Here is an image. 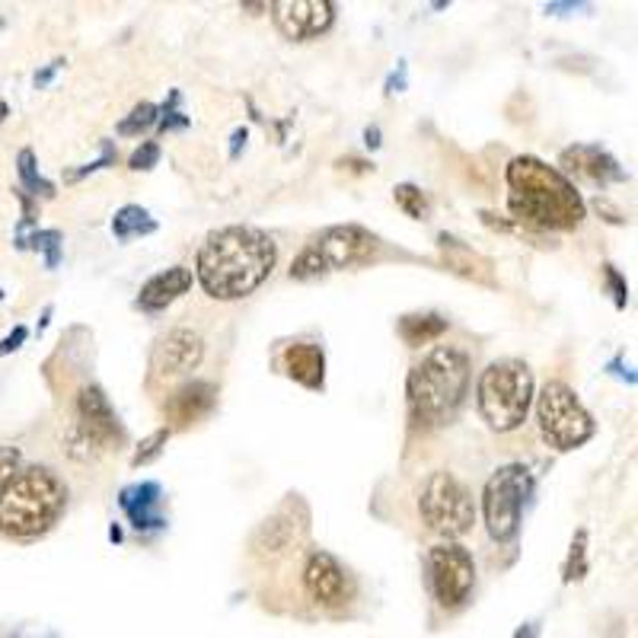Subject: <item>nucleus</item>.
<instances>
[{"mask_svg": "<svg viewBox=\"0 0 638 638\" xmlns=\"http://www.w3.org/2000/svg\"><path fill=\"white\" fill-rule=\"evenodd\" d=\"M20 463H23V457H20L17 447H0V492L20 472Z\"/></svg>", "mask_w": 638, "mask_h": 638, "instance_id": "nucleus-31", "label": "nucleus"}, {"mask_svg": "<svg viewBox=\"0 0 638 638\" xmlns=\"http://www.w3.org/2000/svg\"><path fill=\"white\" fill-rule=\"evenodd\" d=\"M304 587L306 597L323 607V610H338L345 604H352L355 597V578L348 575V568L326 550L306 555L304 565Z\"/></svg>", "mask_w": 638, "mask_h": 638, "instance_id": "nucleus-12", "label": "nucleus"}, {"mask_svg": "<svg viewBox=\"0 0 638 638\" xmlns=\"http://www.w3.org/2000/svg\"><path fill=\"white\" fill-rule=\"evenodd\" d=\"M77 435L86 447H100V450H109L125 441V428L112 409L109 396L96 384L84 387L77 396Z\"/></svg>", "mask_w": 638, "mask_h": 638, "instance_id": "nucleus-13", "label": "nucleus"}, {"mask_svg": "<svg viewBox=\"0 0 638 638\" xmlns=\"http://www.w3.org/2000/svg\"><path fill=\"white\" fill-rule=\"evenodd\" d=\"M167 441H169V428H160V431H154L150 438H144L138 450H135V457H132V467H144V463L157 460L160 450L167 447Z\"/></svg>", "mask_w": 638, "mask_h": 638, "instance_id": "nucleus-27", "label": "nucleus"}, {"mask_svg": "<svg viewBox=\"0 0 638 638\" xmlns=\"http://www.w3.org/2000/svg\"><path fill=\"white\" fill-rule=\"evenodd\" d=\"M118 504H122V511L128 514V521H132L135 530L164 527V517H160V485H157V482L128 485V489L118 495Z\"/></svg>", "mask_w": 638, "mask_h": 638, "instance_id": "nucleus-20", "label": "nucleus"}, {"mask_svg": "<svg viewBox=\"0 0 638 638\" xmlns=\"http://www.w3.org/2000/svg\"><path fill=\"white\" fill-rule=\"evenodd\" d=\"M278 262L275 240L255 227H223L208 233L198 250V281L215 301H240L252 294Z\"/></svg>", "mask_w": 638, "mask_h": 638, "instance_id": "nucleus-1", "label": "nucleus"}, {"mask_svg": "<svg viewBox=\"0 0 638 638\" xmlns=\"http://www.w3.org/2000/svg\"><path fill=\"white\" fill-rule=\"evenodd\" d=\"M240 140H247V132H237V135H233V157L240 154Z\"/></svg>", "mask_w": 638, "mask_h": 638, "instance_id": "nucleus-37", "label": "nucleus"}, {"mask_svg": "<svg viewBox=\"0 0 638 638\" xmlns=\"http://www.w3.org/2000/svg\"><path fill=\"white\" fill-rule=\"evenodd\" d=\"M157 223L154 218L140 208V205H125L115 218H112V233L118 240H132V237H140V233H154Z\"/></svg>", "mask_w": 638, "mask_h": 638, "instance_id": "nucleus-23", "label": "nucleus"}, {"mask_svg": "<svg viewBox=\"0 0 638 638\" xmlns=\"http://www.w3.org/2000/svg\"><path fill=\"white\" fill-rule=\"evenodd\" d=\"M447 333V320L438 313H416V316H402L399 320V335L409 345H428L435 338Z\"/></svg>", "mask_w": 638, "mask_h": 638, "instance_id": "nucleus-22", "label": "nucleus"}, {"mask_svg": "<svg viewBox=\"0 0 638 638\" xmlns=\"http://www.w3.org/2000/svg\"><path fill=\"white\" fill-rule=\"evenodd\" d=\"M428 584L444 610H457L470 600L475 587V562L460 543H438L428 553Z\"/></svg>", "mask_w": 638, "mask_h": 638, "instance_id": "nucleus-10", "label": "nucleus"}, {"mask_svg": "<svg viewBox=\"0 0 638 638\" xmlns=\"http://www.w3.org/2000/svg\"><path fill=\"white\" fill-rule=\"evenodd\" d=\"M57 67H61V61H55V64H49V67H45V71H42V74H35V84L39 86H45L49 84V81H52V77H55V71Z\"/></svg>", "mask_w": 638, "mask_h": 638, "instance_id": "nucleus-35", "label": "nucleus"}, {"mask_svg": "<svg viewBox=\"0 0 638 638\" xmlns=\"http://www.w3.org/2000/svg\"><path fill=\"white\" fill-rule=\"evenodd\" d=\"M396 205L409 215V218H425L428 215V198L425 192L412 186V182H402V186H396Z\"/></svg>", "mask_w": 638, "mask_h": 638, "instance_id": "nucleus-25", "label": "nucleus"}, {"mask_svg": "<svg viewBox=\"0 0 638 638\" xmlns=\"http://www.w3.org/2000/svg\"><path fill=\"white\" fill-rule=\"evenodd\" d=\"M157 106L154 103H140V106H135V112L118 125V132L122 135H138V132H144V128H150L154 122H157Z\"/></svg>", "mask_w": 638, "mask_h": 638, "instance_id": "nucleus-28", "label": "nucleus"}, {"mask_svg": "<svg viewBox=\"0 0 638 638\" xmlns=\"http://www.w3.org/2000/svg\"><path fill=\"white\" fill-rule=\"evenodd\" d=\"M604 278H607V287L613 291V301H616V306H626V297H629V284H626V278L619 275L613 265H604Z\"/></svg>", "mask_w": 638, "mask_h": 638, "instance_id": "nucleus-32", "label": "nucleus"}, {"mask_svg": "<svg viewBox=\"0 0 638 638\" xmlns=\"http://www.w3.org/2000/svg\"><path fill=\"white\" fill-rule=\"evenodd\" d=\"M20 179H23V186H27V192L32 195H52V186L35 172V157H32V150H23L20 154Z\"/></svg>", "mask_w": 638, "mask_h": 638, "instance_id": "nucleus-26", "label": "nucleus"}, {"mask_svg": "<svg viewBox=\"0 0 638 638\" xmlns=\"http://www.w3.org/2000/svg\"><path fill=\"white\" fill-rule=\"evenodd\" d=\"M533 492V479L527 467L521 463H508L495 470V475L485 482L482 492V511H485V527L489 536L499 543H511L521 530V514Z\"/></svg>", "mask_w": 638, "mask_h": 638, "instance_id": "nucleus-9", "label": "nucleus"}, {"mask_svg": "<svg viewBox=\"0 0 638 638\" xmlns=\"http://www.w3.org/2000/svg\"><path fill=\"white\" fill-rule=\"evenodd\" d=\"M587 575V530H578L575 540H572V550H568V558L562 565V582H582Z\"/></svg>", "mask_w": 638, "mask_h": 638, "instance_id": "nucleus-24", "label": "nucleus"}, {"mask_svg": "<svg viewBox=\"0 0 638 638\" xmlns=\"http://www.w3.org/2000/svg\"><path fill=\"white\" fill-rule=\"evenodd\" d=\"M377 247H380V240L358 223L326 227L291 262V278L310 281V278L330 275V272L348 269V265H362V262L374 259Z\"/></svg>", "mask_w": 638, "mask_h": 638, "instance_id": "nucleus-6", "label": "nucleus"}, {"mask_svg": "<svg viewBox=\"0 0 638 638\" xmlns=\"http://www.w3.org/2000/svg\"><path fill=\"white\" fill-rule=\"evenodd\" d=\"M530 402H533V374L527 364L504 358L482 370L475 387V406L492 431L521 428L530 412Z\"/></svg>", "mask_w": 638, "mask_h": 638, "instance_id": "nucleus-5", "label": "nucleus"}, {"mask_svg": "<svg viewBox=\"0 0 638 638\" xmlns=\"http://www.w3.org/2000/svg\"><path fill=\"white\" fill-rule=\"evenodd\" d=\"M438 247H441L444 265L450 272L470 278L475 284H495L492 262H489L485 255H479L475 250H470L463 240H457V237H450V233H441V237H438Z\"/></svg>", "mask_w": 638, "mask_h": 638, "instance_id": "nucleus-19", "label": "nucleus"}, {"mask_svg": "<svg viewBox=\"0 0 638 638\" xmlns=\"http://www.w3.org/2000/svg\"><path fill=\"white\" fill-rule=\"evenodd\" d=\"M418 511L425 524L447 540H457L470 533L475 524V504L470 489L453 472H431L418 489Z\"/></svg>", "mask_w": 638, "mask_h": 638, "instance_id": "nucleus-8", "label": "nucleus"}, {"mask_svg": "<svg viewBox=\"0 0 638 638\" xmlns=\"http://www.w3.org/2000/svg\"><path fill=\"white\" fill-rule=\"evenodd\" d=\"M558 164L565 169H572L575 176H582L594 186H610V182H623L626 172L613 160L607 150H600L597 144H575L568 150H562Z\"/></svg>", "mask_w": 638, "mask_h": 638, "instance_id": "nucleus-17", "label": "nucleus"}, {"mask_svg": "<svg viewBox=\"0 0 638 638\" xmlns=\"http://www.w3.org/2000/svg\"><path fill=\"white\" fill-rule=\"evenodd\" d=\"M205 358V342L201 335L189 330V326H179V330H169L157 345H154V355H150V384L157 380H172V377H182L195 370Z\"/></svg>", "mask_w": 638, "mask_h": 638, "instance_id": "nucleus-14", "label": "nucleus"}, {"mask_svg": "<svg viewBox=\"0 0 638 638\" xmlns=\"http://www.w3.org/2000/svg\"><path fill=\"white\" fill-rule=\"evenodd\" d=\"M218 402V389L208 380H189L179 389L169 393L164 402V416H167L169 428H192L195 421L208 416Z\"/></svg>", "mask_w": 638, "mask_h": 638, "instance_id": "nucleus-16", "label": "nucleus"}, {"mask_svg": "<svg viewBox=\"0 0 638 638\" xmlns=\"http://www.w3.org/2000/svg\"><path fill=\"white\" fill-rule=\"evenodd\" d=\"M367 144H370V147L380 144V132H377V128H367Z\"/></svg>", "mask_w": 638, "mask_h": 638, "instance_id": "nucleus-36", "label": "nucleus"}, {"mask_svg": "<svg viewBox=\"0 0 638 638\" xmlns=\"http://www.w3.org/2000/svg\"><path fill=\"white\" fill-rule=\"evenodd\" d=\"M508 208L521 223L543 230H575L584 221V198L550 164L514 157L508 164Z\"/></svg>", "mask_w": 638, "mask_h": 638, "instance_id": "nucleus-2", "label": "nucleus"}, {"mask_svg": "<svg viewBox=\"0 0 638 638\" xmlns=\"http://www.w3.org/2000/svg\"><path fill=\"white\" fill-rule=\"evenodd\" d=\"M306 521L310 517H306L304 501L291 495L272 517H265L259 530L252 533V555L262 558V562H278L281 555H287L301 543V536L306 533Z\"/></svg>", "mask_w": 638, "mask_h": 638, "instance_id": "nucleus-11", "label": "nucleus"}, {"mask_svg": "<svg viewBox=\"0 0 638 638\" xmlns=\"http://www.w3.org/2000/svg\"><path fill=\"white\" fill-rule=\"evenodd\" d=\"M23 342H27V326H17V330H13V335H7V338L0 342V355H7V352H17Z\"/></svg>", "mask_w": 638, "mask_h": 638, "instance_id": "nucleus-33", "label": "nucleus"}, {"mask_svg": "<svg viewBox=\"0 0 638 638\" xmlns=\"http://www.w3.org/2000/svg\"><path fill=\"white\" fill-rule=\"evenodd\" d=\"M32 243H35V250H45V265L55 269L57 259H61V233L57 230H42V233L32 237Z\"/></svg>", "mask_w": 638, "mask_h": 638, "instance_id": "nucleus-29", "label": "nucleus"}, {"mask_svg": "<svg viewBox=\"0 0 638 638\" xmlns=\"http://www.w3.org/2000/svg\"><path fill=\"white\" fill-rule=\"evenodd\" d=\"M536 421H540L543 441L553 450H575V447L587 444L597 431V425L582 406L578 393L562 380H550L540 389Z\"/></svg>", "mask_w": 638, "mask_h": 638, "instance_id": "nucleus-7", "label": "nucleus"}, {"mask_svg": "<svg viewBox=\"0 0 638 638\" xmlns=\"http://www.w3.org/2000/svg\"><path fill=\"white\" fill-rule=\"evenodd\" d=\"M189 287H192V272L186 265H172V269L154 275L140 287L138 306L140 310H164L172 301H179Z\"/></svg>", "mask_w": 638, "mask_h": 638, "instance_id": "nucleus-21", "label": "nucleus"}, {"mask_svg": "<svg viewBox=\"0 0 638 638\" xmlns=\"http://www.w3.org/2000/svg\"><path fill=\"white\" fill-rule=\"evenodd\" d=\"M517 638H533V629H521V632H517Z\"/></svg>", "mask_w": 638, "mask_h": 638, "instance_id": "nucleus-38", "label": "nucleus"}, {"mask_svg": "<svg viewBox=\"0 0 638 638\" xmlns=\"http://www.w3.org/2000/svg\"><path fill=\"white\" fill-rule=\"evenodd\" d=\"M470 389V355L453 345H438L409 370V416L421 431L444 428L460 412Z\"/></svg>", "mask_w": 638, "mask_h": 638, "instance_id": "nucleus-3", "label": "nucleus"}, {"mask_svg": "<svg viewBox=\"0 0 638 638\" xmlns=\"http://www.w3.org/2000/svg\"><path fill=\"white\" fill-rule=\"evenodd\" d=\"M281 367L291 380H297L306 389H323L326 380V355L320 345L310 342H294L281 352Z\"/></svg>", "mask_w": 638, "mask_h": 638, "instance_id": "nucleus-18", "label": "nucleus"}, {"mask_svg": "<svg viewBox=\"0 0 638 638\" xmlns=\"http://www.w3.org/2000/svg\"><path fill=\"white\" fill-rule=\"evenodd\" d=\"M67 504V485L49 467L20 470L0 492V533L35 540L55 527Z\"/></svg>", "mask_w": 638, "mask_h": 638, "instance_id": "nucleus-4", "label": "nucleus"}, {"mask_svg": "<svg viewBox=\"0 0 638 638\" xmlns=\"http://www.w3.org/2000/svg\"><path fill=\"white\" fill-rule=\"evenodd\" d=\"M272 20L284 39L304 42L333 27L335 7L330 0H278L272 3Z\"/></svg>", "mask_w": 638, "mask_h": 638, "instance_id": "nucleus-15", "label": "nucleus"}, {"mask_svg": "<svg viewBox=\"0 0 638 638\" xmlns=\"http://www.w3.org/2000/svg\"><path fill=\"white\" fill-rule=\"evenodd\" d=\"M164 112H167V118L160 122V128H164V132H172V128H186V125H189V118H186L182 112H172V109H164Z\"/></svg>", "mask_w": 638, "mask_h": 638, "instance_id": "nucleus-34", "label": "nucleus"}, {"mask_svg": "<svg viewBox=\"0 0 638 638\" xmlns=\"http://www.w3.org/2000/svg\"><path fill=\"white\" fill-rule=\"evenodd\" d=\"M160 160V144L157 140H140V147L132 154V169H154Z\"/></svg>", "mask_w": 638, "mask_h": 638, "instance_id": "nucleus-30", "label": "nucleus"}]
</instances>
